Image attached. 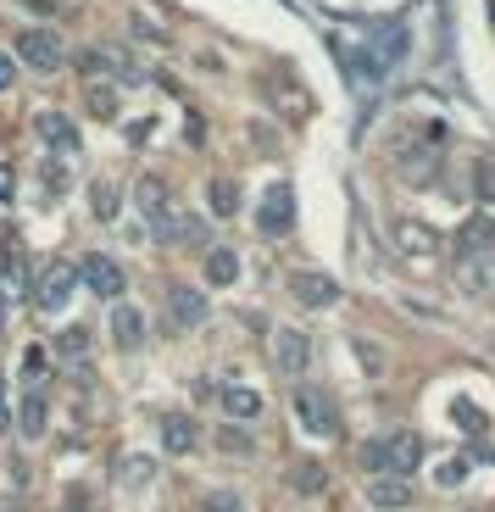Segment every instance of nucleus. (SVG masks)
<instances>
[{"mask_svg":"<svg viewBox=\"0 0 495 512\" xmlns=\"http://www.w3.org/2000/svg\"><path fill=\"white\" fill-rule=\"evenodd\" d=\"M223 412H229V418H256V412H262V396H256V390H223Z\"/></svg>","mask_w":495,"mask_h":512,"instance_id":"nucleus-21","label":"nucleus"},{"mask_svg":"<svg viewBox=\"0 0 495 512\" xmlns=\"http://www.w3.org/2000/svg\"><path fill=\"white\" fill-rule=\"evenodd\" d=\"M56 351H62L67 368H78V362H84V351H89V334L84 329H67L62 340H56Z\"/></svg>","mask_w":495,"mask_h":512,"instance_id":"nucleus-23","label":"nucleus"},{"mask_svg":"<svg viewBox=\"0 0 495 512\" xmlns=\"http://www.w3.org/2000/svg\"><path fill=\"white\" fill-rule=\"evenodd\" d=\"M12 423V390H6V373H0V429Z\"/></svg>","mask_w":495,"mask_h":512,"instance_id":"nucleus-32","label":"nucleus"},{"mask_svg":"<svg viewBox=\"0 0 495 512\" xmlns=\"http://www.w3.org/2000/svg\"><path fill=\"white\" fill-rule=\"evenodd\" d=\"M290 479H295V490H301V496H323V485H329V474H323L318 462H301Z\"/></svg>","mask_w":495,"mask_h":512,"instance_id":"nucleus-22","label":"nucleus"},{"mask_svg":"<svg viewBox=\"0 0 495 512\" xmlns=\"http://www.w3.org/2000/svg\"><path fill=\"white\" fill-rule=\"evenodd\" d=\"M167 307H173V323H178V329H201L206 312H212V307H206V295H201V290H184V284L167 295Z\"/></svg>","mask_w":495,"mask_h":512,"instance_id":"nucleus-12","label":"nucleus"},{"mask_svg":"<svg viewBox=\"0 0 495 512\" xmlns=\"http://www.w3.org/2000/svg\"><path fill=\"white\" fill-rule=\"evenodd\" d=\"M78 279H84L95 295H106V301H123V284H128V279H123V268H117L112 256H101V251L78 262Z\"/></svg>","mask_w":495,"mask_h":512,"instance_id":"nucleus-5","label":"nucleus"},{"mask_svg":"<svg viewBox=\"0 0 495 512\" xmlns=\"http://www.w3.org/2000/svg\"><path fill=\"white\" fill-rule=\"evenodd\" d=\"M206 279H212V284H234V279H240V256H234L229 245H212V251H206Z\"/></svg>","mask_w":495,"mask_h":512,"instance_id":"nucleus-17","label":"nucleus"},{"mask_svg":"<svg viewBox=\"0 0 495 512\" xmlns=\"http://www.w3.org/2000/svg\"><path fill=\"white\" fill-rule=\"evenodd\" d=\"M62 512H89V490H67Z\"/></svg>","mask_w":495,"mask_h":512,"instance_id":"nucleus-31","label":"nucleus"},{"mask_svg":"<svg viewBox=\"0 0 495 512\" xmlns=\"http://www.w3.org/2000/svg\"><path fill=\"white\" fill-rule=\"evenodd\" d=\"M195 440H201V429H195L190 412H167V418H162V446L173 451V457H190Z\"/></svg>","mask_w":495,"mask_h":512,"instance_id":"nucleus-10","label":"nucleus"},{"mask_svg":"<svg viewBox=\"0 0 495 512\" xmlns=\"http://www.w3.org/2000/svg\"><path fill=\"white\" fill-rule=\"evenodd\" d=\"M112 340H117V351H140L145 346V312L117 301L112 307Z\"/></svg>","mask_w":495,"mask_h":512,"instance_id":"nucleus-9","label":"nucleus"},{"mask_svg":"<svg viewBox=\"0 0 495 512\" xmlns=\"http://www.w3.org/2000/svg\"><path fill=\"white\" fill-rule=\"evenodd\" d=\"M457 284H462V290H468V295H484V290H490V284H495V262H490V256H462V268H457Z\"/></svg>","mask_w":495,"mask_h":512,"instance_id":"nucleus-14","label":"nucleus"},{"mask_svg":"<svg viewBox=\"0 0 495 512\" xmlns=\"http://www.w3.org/2000/svg\"><path fill=\"white\" fill-rule=\"evenodd\" d=\"M45 418H51V396H45V379H39V384H28L23 401H17V429H23V440L45 435Z\"/></svg>","mask_w":495,"mask_h":512,"instance_id":"nucleus-7","label":"nucleus"},{"mask_svg":"<svg viewBox=\"0 0 495 512\" xmlns=\"http://www.w3.org/2000/svg\"><path fill=\"white\" fill-rule=\"evenodd\" d=\"M78 290V268L73 262H45L39 268V284H34V307L39 312H62Z\"/></svg>","mask_w":495,"mask_h":512,"instance_id":"nucleus-1","label":"nucleus"},{"mask_svg":"<svg viewBox=\"0 0 495 512\" xmlns=\"http://www.w3.org/2000/svg\"><path fill=\"white\" fill-rule=\"evenodd\" d=\"M201 512H245V496L240 490H206Z\"/></svg>","mask_w":495,"mask_h":512,"instance_id":"nucleus-25","label":"nucleus"},{"mask_svg":"<svg viewBox=\"0 0 495 512\" xmlns=\"http://www.w3.org/2000/svg\"><path fill=\"white\" fill-rule=\"evenodd\" d=\"M295 229V190L290 184H273L262 201V234H290Z\"/></svg>","mask_w":495,"mask_h":512,"instance_id":"nucleus-8","label":"nucleus"},{"mask_svg":"<svg viewBox=\"0 0 495 512\" xmlns=\"http://www.w3.org/2000/svg\"><path fill=\"white\" fill-rule=\"evenodd\" d=\"M34 128H39V140H45V145H56V151H73V145H78L73 123H67V117H56V112H45Z\"/></svg>","mask_w":495,"mask_h":512,"instance_id":"nucleus-18","label":"nucleus"},{"mask_svg":"<svg viewBox=\"0 0 495 512\" xmlns=\"http://www.w3.org/2000/svg\"><path fill=\"white\" fill-rule=\"evenodd\" d=\"M0 201H12V167H0Z\"/></svg>","mask_w":495,"mask_h":512,"instance_id":"nucleus-35","label":"nucleus"},{"mask_svg":"<svg viewBox=\"0 0 495 512\" xmlns=\"http://www.w3.org/2000/svg\"><path fill=\"white\" fill-rule=\"evenodd\" d=\"M234 201H240V195L229 190V179H212V206H217V212H223V218H229V212H234Z\"/></svg>","mask_w":495,"mask_h":512,"instance_id":"nucleus-29","label":"nucleus"},{"mask_svg":"<svg viewBox=\"0 0 495 512\" xmlns=\"http://www.w3.org/2000/svg\"><path fill=\"white\" fill-rule=\"evenodd\" d=\"M495 245V223L490 218H473L468 229L457 234V256H484Z\"/></svg>","mask_w":495,"mask_h":512,"instance_id":"nucleus-16","label":"nucleus"},{"mask_svg":"<svg viewBox=\"0 0 495 512\" xmlns=\"http://www.w3.org/2000/svg\"><path fill=\"white\" fill-rule=\"evenodd\" d=\"M89 112H95V117H117V90H112V84H89Z\"/></svg>","mask_w":495,"mask_h":512,"instance_id":"nucleus-26","label":"nucleus"},{"mask_svg":"<svg viewBox=\"0 0 495 512\" xmlns=\"http://www.w3.org/2000/svg\"><path fill=\"white\" fill-rule=\"evenodd\" d=\"M295 295H301L306 307H334V301H340V284L329 279V273H295Z\"/></svg>","mask_w":495,"mask_h":512,"instance_id":"nucleus-13","label":"nucleus"},{"mask_svg":"<svg viewBox=\"0 0 495 512\" xmlns=\"http://www.w3.org/2000/svg\"><path fill=\"white\" fill-rule=\"evenodd\" d=\"M457 418H462V429H484V418L473 407H457Z\"/></svg>","mask_w":495,"mask_h":512,"instance_id":"nucleus-34","label":"nucleus"},{"mask_svg":"<svg viewBox=\"0 0 495 512\" xmlns=\"http://www.w3.org/2000/svg\"><path fill=\"white\" fill-rule=\"evenodd\" d=\"M217 446L229 451V457H251V451H256V440L245 435V429H234V423H229V429H217Z\"/></svg>","mask_w":495,"mask_h":512,"instance_id":"nucleus-24","label":"nucleus"},{"mask_svg":"<svg viewBox=\"0 0 495 512\" xmlns=\"http://www.w3.org/2000/svg\"><path fill=\"white\" fill-rule=\"evenodd\" d=\"M368 501H373V507H384V512H390V507H407V501H412V490L401 485V479H379V485H368Z\"/></svg>","mask_w":495,"mask_h":512,"instance_id":"nucleus-19","label":"nucleus"},{"mask_svg":"<svg viewBox=\"0 0 495 512\" xmlns=\"http://www.w3.org/2000/svg\"><path fill=\"white\" fill-rule=\"evenodd\" d=\"M295 418L312 429V435H340V412L323 390H295Z\"/></svg>","mask_w":495,"mask_h":512,"instance_id":"nucleus-4","label":"nucleus"},{"mask_svg":"<svg viewBox=\"0 0 495 512\" xmlns=\"http://www.w3.org/2000/svg\"><path fill=\"white\" fill-rule=\"evenodd\" d=\"M395 234H401V245H407V251H434V245H440L429 229H418V223H401Z\"/></svg>","mask_w":495,"mask_h":512,"instance_id":"nucleus-27","label":"nucleus"},{"mask_svg":"<svg viewBox=\"0 0 495 512\" xmlns=\"http://www.w3.org/2000/svg\"><path fill=\"white\" fill-rule=\"evenodd\" d=\"M17 56H23L28 67H39V73H56V67L67 62L62 39H56L51 28H28V34H17Z\"/></svg>","mask_w":495,"mask_h":512,"instance_id":"nucleus-3","label":"nucleus"},{"mask_svg":"<svg viewBox=\"0 0 495 512\" xmlns=\"http://www.w3.org/2000/svg\"><path fill=\"white\" fill-rule=\"evenodd\" d=\"M28 290V268H23V256H6V262H0V295H12V301H17V295H23Z\"/></svg>","mask_w":495,"mask_h":512,"instance_id":"nucleus-20","label":"nucleus"},{"mask_svg":"<svg viewBox=\"0 0 495 512\" xmlns=\"http://www.w3.org/2000/svg\"><path fill=\"white\" fill-rule=\"evenodd\" d=\"M95 218H117V190H112V184H95Z\"/></svg>","mask_w":495,"mask_h":512,"instance_id":"nucleus-28","label":"nucleus"},{"mask_svg":"<svg viewBox=\"0 0 495 512\" xmlns=\"http://www.w3.org/2000/svg\"><path fill=\"white\" fill-rule=\"evenodd\" d=\"M306 362H312V346H306L301 329H279V334H273V368H279L284 379H301Z\"/></svg>","mask_w":495,"mask_h":512,"instance_id":"nucleus-6","label":"nucleus"},{"mask_svg":"<svg viewBox=\"0 0 495 512\" xmlns=\"http://www.w3.org/2000/svg\"><path fill=\"white\" fill-rule=\"evenodd\" d=\"M418 462H423V440L412 435V429H407V435L384 440V468H390V474H412Z\"/></svg>","mask_w":495,"mask_h":512,"instance_id":"nucleus-11","label":"nucleus"},{"mask_svg":"<svg viewBox=\"0 0 495 512\" xmlns=\"http://www.w3.org/2000/svg\"><path fill=\"white\" fill-rule=\"evenodd\" d=\"M28 6H34V12H51V6H56V0H28Z\"/></svg>","mask_w":495,"mask_h":512,"instance_id":"nucleus-37","label":"nucleus"},{"mask_svg":"<svg viewBox=\"0 0 495 512\" xmlns=\"http://www.w3.org/2000/svg\"><path fill=\"white\" fill-rule=\"evenodd\" d=\"M362 468H373V474H384V440H379V446H368V451H362Z\"/></svg>","mask_w":495,"mask_h":512,"instance_id":"nucleus-30","label":"nucleus"},{"mask_svg":"<svg viewBox=\"0 0 495 512\" xmlns=\"http://www.w3.org/2000/svg\"><path fill=\"white\" fill-rule=\"evenodd\" d=\"M134 206H140V218L151 223L156 240H173V234H178V218L167 212V190H162V179H140V184H134Z\"/></svg>","mask_w":495,"mask_h":512,"instance_id":"nucleus-2","label":"nucleus"},{"mask_svg":"<svg viewBox=\"0 0 495 512\" xmlns=\"http://www.w3.org/2000/svg\"><path fill=\"white\" fill-rule=\"evenodd\" d=\"M117 485L123 490H151L156 485V462L151 457H123L117 462Z\"/></svg>","mask_w":495,"mask_h":512,"instance_id":"nucleus-15","label":"nucleus"},{"mask_svg":"<svg viewBox=\"0 0 495 512\" xmlns=\"http://www.w3.org/2000/svg\"><path fill=\"white\" fill-rule=\"evenodd\" d=\"M479 195H484V201L495 195V167H479Z\"/></svg>","mask_w":495,"mask_h":512,"instance_id":"nucleus-33","label":"nucleus"},{"mask_svg":"<svg viewBox=\"0 0 495 512\" xmlns=\"http://www.w3.org/2000/svg\"><path fill=\"white\" fill-rule=\"evenodd\" d=\"M6 84H12V56L0 51V90H6Z\"/></svg>","mask_w":495,"mask_h":512,"instance_id":"nucleus-36","label":"nucleus"}]
</instances>
